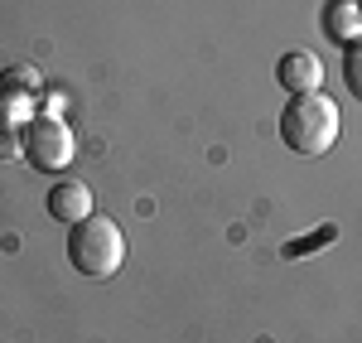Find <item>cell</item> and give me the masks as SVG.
<instances>
[{
  "mask_svg": "<svg viewBox=\"0 0 362 343\" xmlns=\"http://www.w3.org/2000/svg\"><path fill=\"white\" fill-rule=\"evenodd\" d=\"M338 136H343V116H338V102L324 97V92H300L285 102L280 112V141L295 155H324L334 150Z\"/></svg>",
  "mask_w": 362,
  "mask_h": 343,
  "instance_id": "6da1fadb",
  "label": "cell"
},
{
  "mask_svg": "<svg viewBox=\"0 0 362 343\" xmlns=\"http://www.w3.org/2000/svg\"><path fill=\"white\" fill-rule=\"evenodd\" d=\"M68 261H73V271L87 276V281H107V276L121 271V261H126V237H121V228H116L107 213H92V218L68 228Z\"/></svg>",
  "mask_w": 362,
  "mask_h": 343,
  "instance_id": "7a4b0ae2",
  "label": "cell"
},
{
  "mask_svg": "<svg viewBox=\"0 0 362 343\" xmlns=\"http://www.w3.org/2000/svg\"><path fill=\"white\" fill-rule=\"evenodd\" d=\"M20 155L39 174H58L73 160V131L58 116H29V126H20Z\"/></svg>",
  "mask_w": 362,
  "mask_h": 343,
  "instance_id": "3957f363",
  "label": "cell"
},
{
  "mask_svg": "<svg viewBox=\"0 0 362 343\" xmlns=\"http://www.w3.org/2000/svg\"><path fill=\"white\" fill-rule=\"evenodd\" d=\"M276 83L285 87L290 97L319 92V87H324V63L309 54V49H290V54H280V63H276Z\"/></svg>",
  "mask_w": 362,
  "mask_h": 343,
  "instance_id": "277c9868",
  "label": "cell"
},
{
  "mask_svg": "<svg viewBox=\"0 0 362 343\" xmlns=\"http://www.w3.org/2000/svg\"><path fill=\"white\" fill-rule=\"evenodd\" d=\"M44 208H49V218L54 223H83V218H92V189H87L83 179H58L54 189H49V199H44Z\"/></svg>",
  "mask_w": 362,
  "mask_h": 343,
  "instance_id": "5b68a950",
  "label": "cell"
},
{
  "mask_svg": "<svg viewBox=\"0 0 362 343\" xmlns=\"http://www.w3.org/2000/svg\"><path fill=\"white\" fill-rule=\"evenodd\" d=\"M319 25H324V39L353 44V39L362 34V0H324Z\"/></svg>",
  "mask_w": 362,
  "mask_h": 343,
  "instance_id": "8992f818",
  "label": "cell"
},
{
  "mask_svg": "<svg viewBox=\"0 0 362 343\" xmlns=\"http://www.w3.org/2000/svg\"><path fill=\"white\" fill-rule=\"evenodd\" d=\"M34 87H39V73L29 63H15L0 73V102H10V92H34Z\"/></svg>",
  "mask_w": 362,
  "mask_h": 343,
  "instance_id": "52a82bcc",
  "label": "cell"
},
{
  "mask_svg": "<svg viewBox=\"0 0 362 343\" xmlns=\"http://www.w3.org/2000/svg\"><path fill=\"white\" fill-rule=\"evenodd\" d=\"M343 87L362 102V34L353 44H343Z\"/></svg>",
  "mask_w": 362,
  "mask_h": 343,
  "instance_id": "ba28073f",
  "label": "cell"
},
{
  "mask_svg": "<svg viewBox=\"0 0 362 343\" xmlns=\"http://www.w3.org/2000/svg\"><path fill=\"white\" fill-rule=\"evenodd\" d=\"M10 136H20V131L0 126V155H5V160H15V155H20V141H10Z\"/></svg>",
  "mask_w": 362,
  "mask_h": 343,
  "instance_id": "9c48e42d",
  "label": "cell"
}]
</instances>
